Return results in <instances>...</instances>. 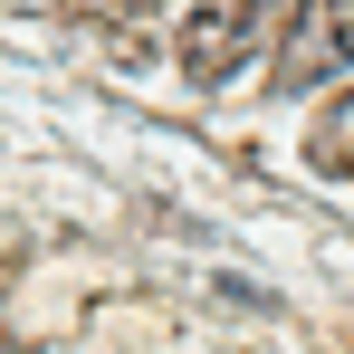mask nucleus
Instances as JSON below:
<instances>
[{
    "label": "nucleus",
    "mask_w": 354,
    "mask_h": 354,
    "mask_svg": "<svg viewBox=\"0 0 354 354\" xmlns=\"http://www.w3.org/2000/svg\"><path fill=\"white\" fill-rule=\"evenodd\" d=\"M354 67V0H297V19L278 29V96L335 86Z\"/></svg>",
    "instance_id": "nucleus-1"
},
{
    "label": "nucleus",
    "mask_w": 354,
    "mask_h": 354,
    "mask_svg": "<svg viewBox=\"0 0 354 354\" xmlns=\"http://www.w3.org/2000/svg\"><path fill=\"white\" fill-rule=\"evenodd\" d=\"M268 39V0H192V19H182V67L201 77V86H221L249 67V48Z\"/></svg>",
    "instance_id": "nucleus-2"
},
{
    "label": "nucleus",
    "mask_w": 354,
    "mask_h": 354,
    "mask_svg": "<svg viewBox=\"0 0 354 354\" xmlns=\"http://www.w3.org/2000/svg\"><path fill=\"white\" fill-rule=\"evenodd\" d=\"M306 163L335 173V182H354V96H326V106H316V124H306Z\"/></svg>",
    "instance_id": "nucleus-3"
}]
</instances>
